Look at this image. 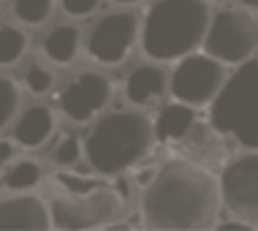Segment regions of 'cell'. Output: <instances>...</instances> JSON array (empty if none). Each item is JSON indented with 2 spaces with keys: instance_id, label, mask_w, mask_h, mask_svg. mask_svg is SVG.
I'll return each instance as SVG.
<instances>
[{
  "instance_id": "obj_1",
  "label": "cell",
  "mask_w": 258,
  "mask_h": 231,
  "mask_svg": "<svg viewBox=\"0 0 258 231\" xmlns=\"http://www.w3.org/2000/svg\"><path fill=\"white\" fill-rule=\"evenodd\" d=\"M220 212V183L193 160H169L147 183L142 218L155 231L215 228Z\"/></svg>"
},
{
  "instance_id": "obj_2",
  "label": "cell",
  "mask_w": 258,
  "mask_h": 231,
  "mask_svg": "<svg viewBox=\"0 0 258 231\" xmlns=\"http://www.w3.org/2000/svg\"><path fill=\"white\" fill-rule=\"evenodd\" d=\"M209 17L212 14L204 0H158L142 25L144 54L155 63H169L196 52Z\"/></svg>"
},
{
  "instance_id": "obj_3",
  "label": "cell",
  "mask_w": 258,
  "mask_h": 231,
  "mask_svg": "<svg viewBox=\"0 0 258 231\" xmlns=\"http://www.w3.org/2000/svg\"><path fill=\"white\" fill-rule=\"evenodd\" d=\"M54 199L49 204V220L60 231L106 228L125 212V196L101 180L54 174Z\"/></svg>"
},
{
  "instance_id": "obj_4",
  "label": "cell",
  "mask_w": 258,
  "mask_h": 231,
  "mask_svg": "<svg viewBox=\"0 0 258 231\" xmlns=\"http://www.w3.org/2000/svg\"><path fill=\"white\" fill-rule=\"evenodd\" d=\"M155 142V128L139 111H111L103 120L95 123V128L85 139V155L90 169L114 177L120 171H128L150 152Z\"/></svg>"
},
{
  "instance_id": "obj_5",
  "label": "cell",
  "mask_w": 258,
  "mask_h": 231,
  "mask_svg": "<svg viewBox=\"0 0 258 231\" xmlns=\"http://www.w3.org/2000/svg\"><path fill=\"white\" fill-rule=\"evenodd\" d=\"M209 120L220 136L258 152V57H247L209 101Z\"/></svg>"
},
{
  "instance_id": "obj_6",
  "label": "cell",
  "mask_w": 258,
  "mask_h": 231,
  "mask_svg": "<svg viewBox=\"0 0 258 231\" xmlns=\"http://www.w3.org/2000/svg\"><path fill=\"white\" fill-rule=\"evenodd\" d=\"M201 46L209 57L239 66L247 57H253L258 49V19L242 9H226L215 17H209L207 33Z\"/></svg>"
},
{
  "instance_id": "obj_7",
  "label": "cell",
  "mask_w": 258,
  "mask_h": 231,
  "mask_svg": "<svg viewBox=\"0 0 258 231\" xmlns=\"http://www.w3.org/2000/svg\"><path fill=\"white\" fill-rule=\"evenodd\" d=\"M223 82H226V71H223L220 60L190 52L185 57H179L169 87L174 101H182L187 106H207L218 95Z\"/></svg>"
},
{
  "instance_id": "obj_8",
  "label": "cell",
  "mask_w": 258,
  "mask_h": 231,
  "mask_svg": "<svg viewBox=\"0 0 258 231\" xmlns=\"http://www.w3.org/2000/svg\"><path fill=\"white\" fill-rule=\"evenodd\" d=\"M220 204L258 231V155H239L220 174Z\"/></svg>"
},
{
  "instance_id": "obj_9",
  "label": "cell",
  "mask_w": 258,
  "mask_h": 231,
  "mask_svg": "<svg viewBox=\"0 0 258 231\" xmlns=\"http://www.w3.org/2000/svg\"><path fill=\"white\" fill-rule=\"evenodd\" d=\"M139 30H142V22L131 11H114V14L101 17L87 36L90 57L103 63V66L122 63L131 54V49L136 46Z\"/></svg>"
},
{
  "instance_id": "obj_10",
  "label": "cell",
  "mask_w": 258,
  "mask_h": 231,
  "mask_svg": "<svg viewBox=\"0 0 258 231\" xmlns=\"http://www.w3.org/2000/svg\"><path fill=\"white\" fill-rule=\"evenodd\" d=\"M111 101V82L106 74L98 71H85L74 76L66 85L60 95V109L68 120L74 123H87L93 114H98L101 109H106Z\"/></svg>"
},
{
  "instance_id": "obj_11",
  "label": "cell",
  "mask_w": 258,
  "mask_h": 231,
  "mask_svg": "<svg viewBox=\"0 0 258 231\" xmlns=\"http://www.w3.org/2000/svg\"><path fill=\"white\" fill-rule=\"evenodd\" d=\"M52 228L49 209L38 196L22 193L0 201V231H46Z\"/></svg>"
},
{
  "instance_id": "obj_12",
  "label": "cell",
  "mask_w": 258,
  "mask_h": 231,
  "mask_svg": "<svg viewBox=\"0 0 258 231\" xmlns=\"http://www.w3.org/2000/svg\"><path fill=\"white\" fill-rule=\"evenodd\" d=\"M166 90H169V79H166V71L158 66H139L125 79V98L134 106H150L163 98Z\"/></svg>"
},
{
  "instance_id": "obj_13",
  "label": "cell",
  "mask_w": 258,
  "mask_h": 231,
  "mask_svg": "<svg viewBox=\"0 0 258 231\" xmlns=\"http://www.w3.org/2000/svg\"><path fill=\"white\" fill-rule=\"evenodd\" d=\"M193 125H196V111H193V106H187L182 101H174L169 106L160 109V114H158L152 128H155L158 142L174 144V142H182V139L190 136Z\"/></svg>"
},
{
  "instance_id": "obj_14",
  "label": "cell",
  "mask_w": 258,
  "mask_h": 231,
  "mask_svg": "<svg viewBox=\"0 0 258 231\" xmlns=\"http://www.w3.org/2000/svg\"><path fill=\"white\" fill-rule=\"evenodd\" d=\"M52 134H54V114L49 106H30L14 128V139L27 150L41 147Z\"/></svg>"
},
{
  "instance_id": "obj_15",
  "label": "cell",
  "mask_w": 258,
  "mask_h": 231,
  "mask_svg": "<svg viewBox=\"0 0 258 231\" xmlns=\"http://www.w3.org/2000/svg\"><path fill=\"white\" fill-rule=\"evenodd\" d=\"M82 46V33L74 25H57L44 36V54L57 66H68L76 60Z\"/></svg>"
},
{
  "instance_id": "obj_16",
  "label": "cell",
  "mask_w": 258,
  "mask_h": 231,
  "mask_svg": "<svg viewBox=\"0 0 258 231\" xmlns=\"http://www.w3.org/2000/svg\"><path fill=\"white\" fill-rule=\"evenodd\" d=\"M41 177H44V169H41V163L36 160H19V163H14L9 171H6V188L9 191H17V193H25V191H33Z\"/></svg>"
},
{
  "instance_id": "obj_17",
  "label": "cell",
  "mask_w": 258,
  "mask_h": 231,
  "mask_svg": "<svg viewBox=\"0 0 258 231\" xmlns=\"http://www.w3.org/2000/svg\"><path fill=\"white\" fill-rule=\"evenodd\" d=\"M27 49V36L22 27L3 25L0 27V66H14Z\"/></svg>"
},
{
  "instance_id": "obj_18",
  "label": "cell",
  "mask_w": 258,
  "mask_h": 231,
  "mask_svg": "<svg viewBox=\"0 0 258 231\" xmlns=\"http://www.w3.org/2000/svg\"><path fill=\"white\" fill-rule=\"evenodd\" d=\"M52 3L54 0H17V3H14V14H17V19L25 25H41V22L49 19Z\"/></svg>"
},
{
  "instance_id": "obj_19",
  "label": "cell",
  "mask_w": 258,
  "mask_h": 231,
  "mask_svg": "<svg viewBox=\"0 0 258 231\" xmlns=\"http://www.w3.org/2000/svg\"><path fill=\"white\" fill-rule=\"evenodd\" d=\"M19 101H22L19 87L11 79L0 76V128H6L14 120V114L19 111Z\"/></svg>"
},
{
  "instance_id": "obj_20",
  "label": "cell",
  "mask_w": 258,
  "mask_h": 231,
  "mask_svg": "<svg viewBox=\"0 0 258 231\" xmlns=\"http://www.w3.org/2000/svg\"><path fill=\"white\" fill-rule=\"evenodd\" d=\"M85 155V144L76 134H68L66 139H60V144L54 147V163L60 169H71V166L79 163V158Z\"/></svg>"
},
{
  "instance_id": "obj_21",
  "label": "cell",
  "mask_w": 258,
  "mask_h": 231,
  "mask_svg": "<svg viewBox=\"0 0 258 231\" xmlns=\"http://www.w3.org/2000/svg\"><path fill=\"white\" fill-rule=\"evenodd\" d=\"M25 85H27V90H30L33 95H44V93H49V90H52L54 76H52L49 68L33 63V66L25 71Z\"/></svg>"
},
{
  "instance_id": "obj_22",
  "label": "cell",
  "mask_w": 258,
  "mask_h": 231,
  "mask_svg": "<svg viewBox=\"0 0 258 231\" xmlns=\"http://www.w3.org/2000/svg\"><path fill=\"white\" fill-rule=\"evenodd\" d=\"M60 6L68 17H87L101 6V0H60Z\"/></svg>"
},
{
  "instance_id": "obj_23",
  "label": "cell",
  "mask_w": 258,
  "mask_h": 231,
  "mask_svg": "<svg viewBox=\"0 0 258 231\" xmlns=\"http://www.w3.org/2000/svg\"><path fill=\"white\" fill-rule=\"evenodd\" d=\"M215 228L218 231H255L250 223L245 220H226V223H215Z\"/></svg>"
},
{
  "instance_id": "obj_24",
  "label": "cell",
  "mask_w": 258,
  "mask_h": 231,
  "mask_svg": "<svg viewBox=\"0 0 258 231\" xmlns=\"http://www.w3.org/2000/svg\"><path fill=\"white\" fill-rule=\"evenodd\" d=\"M11 158H14V144L11 142H0V166L11 163Z\"/></svg>"
},
{
  "instance_id": "obj_25",
  "label": "cell",
  "mask_w": 258,
  "mask_h": 231,
  "mask_svg": "<svg viewBox=\"0 0 258 231\" xmlns=\"http://www.w3.org/2000/svg\"><path fill=\"white\" fill-rule=\"evenodd\" d=\"M242 6H247V9H258V0H239Z\"/></svg>"
},
{
  "instance_id": "obj_26",
  "label": "cell",
  "mask_w": 258,
  "mask_h": 231,
  "mask_svg": "<svg viewBox=\"0 0 258 231\" xmlns=\"http://www.w3.org/2000/svg\"><path fill=\"white\" fill-rule=\"evenodd\" d=\"M114 3H142V0H114Z\"/></svg>"
}]
</instances>
